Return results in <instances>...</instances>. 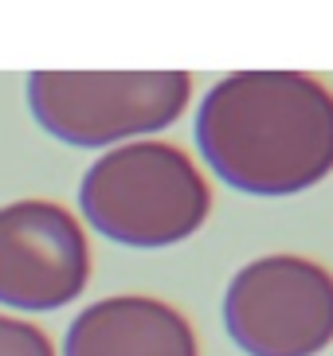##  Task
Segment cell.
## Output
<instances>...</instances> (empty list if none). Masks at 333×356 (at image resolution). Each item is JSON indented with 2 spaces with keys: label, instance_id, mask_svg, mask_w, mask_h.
Wrapping results in <instances>:
<instances>
[{
  "label": "cell",
  "instance_id": "obj_1",
  "mask_svg": "<svg viewBox=\"0 0 333 356\" xmlns=\"http://www.w3.org/2000/svg\"><path fill=\"white\" fill-rule=\"evenodd\" d=\"M196 145L235 192H306L333 172V90L302 71L228 74L196 110Z\"/></svg>",
  "mask_w": 333,
  "mask_h": 356
},
{
  "label": "cell",
  "instance_id": "obj_2",
  "mask_svg": "<svg viewBox=\"0 0 333 356\" xmlns=\"http://www.w3.org/2000/svg\"><path fill=\"white\" fill-rule=\"evenodd\" d=\"M79 208L98 235L122 247H173L204 227L212 188L185 149L130 141L86 168Z\"/></svg>",
  "mask_w": 333,
  "mask_h": 356
},
{
  "label": "cell",
  "instance_id": "obj_3",
  "mask_svg": "<svg viewBox=\"0 0 333 356\" xmlns=\"http://www.w3.org/2000/svg\"><path fill=\"white\" fill-rule=\"evenodd\" d=\"M192 74L185 71H36L28 106L52 137L79 149L161 134L185 114Z\"/></svg>",
  "mask_w": 333,
  "mask_h": 356
},
{
  "label": "cell",
  "instance_id": "obj_4",
  "mask_svg": "<svg viewBox=\"0 0 333 356\" xmlns=\"http://www.w3.org/2000/svg\"><path fill=\"white\" fill-rule=\"evenodd\" d=\"M224 325L247 356H318L333 341V274L302 254H263L228 282Z\"/></svg>",
  "mask_w": 333,
  "mask_h": 356
},
{
  "label": "cell",
  "instance_id": "obj_5",
  "mask_svg": "<svg viewBox=\"0 0 333 356\" xmlns=\"http://www.w3.org/2000/svg\"><path fill=\"white\" fill-rule=\"evenodd\" d=\"M91 282L86 231L52 200L0 208V302L12 309H59Z\"/></svg>",
  "mask_w": 333,
  "mask_h": 356
},
{
  "label": "cell",
  "instance_id": "obj_6",
  "mask_svg": "<svg viewBox=\"0 0 333 356\" xmlns=\"http://www.w3.org/2000/svg\"><path fill=\"white\" fill-rule=\"evenodd\" d=\"M63 356H200V345L177 305L149 293H114L71 321Z\"/></svg>",
  "mask_w": 333,
  "mask_h": 356
},
{
  "label": "cell",
  "instance_id": "obj_7",
  "mask_svg": "<svg viewBox=\"0 0 333 356\" xmlns=\"http://www.w3.org/2000/svg\"><path fill=\"white\" fill-rule=\"evenodd\" d=\"M0 356H55V345L40 325L0 314Z\"/></svg>",
  "mask_w": 333,
  "mask_h": 356
}]
</instances>
